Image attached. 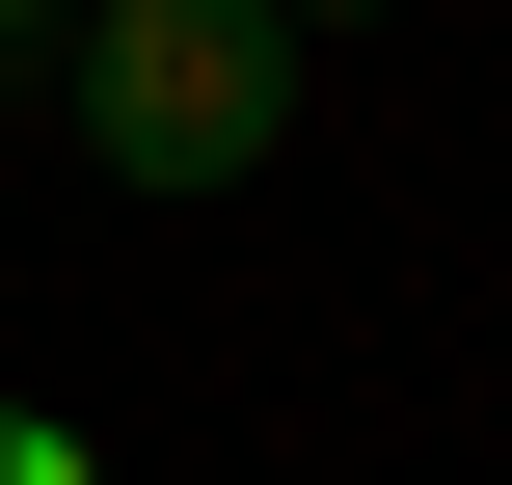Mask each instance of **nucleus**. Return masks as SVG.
Segmentation results:
<instances>
[{
	"mask_svg": "<svg viewBox=\"0 0 512 485\" xmlns=\"http://www.w3.org/2000/svg\"><path fill=\"white\" fill-rule=\"evenodd\" d=\"M54 54H81V162L108 189H243L297 135V27L270 0H81Z\"/></svg>",
	"mask_w": 512,
	"mask_h": 485,
	"instance_id": "nucleus-1",
	"label": "nucleus"
},
{
	"mask_svg": "<svg viewBox=\"0 0 512 485\" xmlns=\"http://www.w3.org/2000/svg\"><path fill=\"white\" fill-rule=\"evenodd\" d=\"M0 485H108V459H81V432H54V405H0Z\"/></svg>",
	"mask_w": 512,
	"mask_h": 485,
	"instance_id": "nucleus-2",
	"label": "nucleus"
},
{
	"mask_svg": "<svg viewBox=\"0 0 512 485\" xmlns=\"http://www.w3.org/2000/svg\"><path fill=\"white\" fill-rule=\"evenodd\" d=\"M270 27H378V0H270Z\"/></svg>",
	"mask_w": 512,
	"mask_h": 485,
	"instance_id": "nucleus-3",
	"label": "nucleus"
},
{
	"mask_svg": "<svg viewBox=\"0 0 512 485\" xmlns=\"http://www.w3.org/2000/svg\"><path fill=\"white\" fill-rule=\"evenodd\" d=\"M0 27H81V0H0Z\"/></svg>",
	"mask_w": 512,
	"mask_h": 485,
	"instance_id": "nucleus-4",
	"label": "nucleus"
}]
</instances>
